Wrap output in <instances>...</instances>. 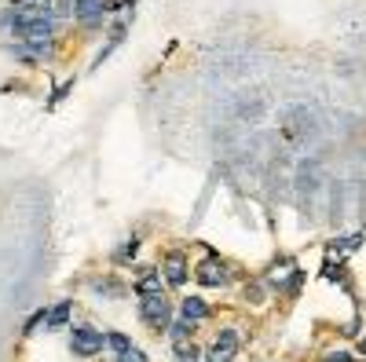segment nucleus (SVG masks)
Returning a JSON list of instances; mask_svg holds the SVG:
<instances>
[{"label":"nucleus","instance_id":"nucleus-10","mask_svg":"<svg viewBox=\"0 0 366 362\" xmlns=\"http://www.w3.org/2000/svg\"><path fill=\"white\" fill-rule=\"evenodd\" d=\"M172 351H176V358H180V362H198V358H202V355H198V348L190 344V337L172 340Z\"/></svg>","mask_w":366,"mask_h":362},{"label":"nucleus","instance_id":"nucleus-5","mask_svg":"<svg viewBox=\"0 0 366 362\" xmlns=\"http://www.w3.org/2000/svg\"><path fill=\"white\" fill-rule=\"evenodd\" d=\"M106 11H110V8H106V0H74V18L81 26H96Z\"/></svg>","mask_w":366,"mask_h":362},{"label":"nucleus","instance_id":"nucleus-9","mask_svg":"<svg viewBox=\"0 0 366 362\" xmlns=\"http://www.w3.org/2000/svg\"><path fill=\"white\" fill-rule=\"evenodd\" d=\"M136 293L139 296H158L161 293V271H147L143 279L136 282Z\"/></svg>","mask_w":366,"mask_h":362},{"label":"nucleus","instance_id":"nucleus-11","mask_svg":"<svg viewBox=\"0 0 366 362\" xmlns=\"http://www.w3.org/2000/svg\"><path fill=\"white\" fill-rule=\"evenodd\" d=\"M106 348H110L114 355H125L128 348H132V340H128L125 333H106Z\"/></svg>","mask_w":366,"mask_h":362},{"label":"nucleus","instance_id":"nucleus-8","mask_svg":"<svg viewBox=\"0 0 366 362\" xmlns=\"http://www.w3.org/2000/svg\"><path fill=\"white\" fill-rule=\"evenodd\" d=\"M67 322H70V300H59V304H55V308L48 311L45 326H48V329H62Z\"/></svg>","mask_w":366,"mask_h":362},{"label":"nucleus","instance_id":"nucleus-17","mask_svg":"<svg viewBox=\"0 0 366 362\" xmlns=\"http://www.w3.org/2000/svg\"><path fill=\"white\" fill-rule=\"evenodd\" d=\"M362 355H366V340H362Z\"/></svg>","mask_w":366,"mask_h":362},{"label":"nucleus","instance_id":"nucleus-2","mask_svg":"<svg viewBox=\"0 0 366 362\" xmlns=\"http://www.w3.org/2000/svg\"><path fill=\"white\" fill-rule=\"evenodd\" d=\"M103 344H106V337L96 326H74V333H70V351L77 358H92L96 351H103Z\"/></svg>","mask_w":366,"mask_h":362},{"label":"nucleus","instance_id":"nucleus-15","mask_svg":"<svg viewBox=\"0 0 366 362\" xmlns=\"http://www.w3.org/2000/svg\"><path fill=\"white\" fill-rule=\"evenodd\" d=\"M45 318H48V311H37V315L30 318V322H26V329H23V333H33V329H37L40 322H45Z\"/></svg>","mask_w":366,"mask_h":362},{"label":"nucleus","instance_id":"nucleus-4","mask_svg":"<svg viewBox=\"0 0 366 362\" xmlns=\"http://www.w3.org/2000/svg\"><path fill=\"white\" fill-rule=\"evenodd\" d=\"M234 355H239V333L234 329H224L217 340H212V348H209V362H234Z\"/></svg>","mask_w":366,"mask_h":362},{"label":"nucleus","instance_id":"nucleus-1","mask_svg":"<svg viewBox=\"0 0 366 362\" xmlns=\"http://www.w3.org/2000/svg\"><path fill=\"white\" fill-rule=\"evenodd\" d=\"M139 318H143L147 326H154L158 333L168 329V326H172V304L165 300V293H158V296H143V300H139Z\"/></svg>","mask_w":366,"mask_h":362},{"label":"nucleus","instance_id":"nucleus-16","mask_svg":"<svg viewBox=\"0 0 366 362\" xmlns=\"http://www.w3.org/2000/svg\"><path fill=\"white\" fill-rule=\"evenodd\" d=\"M326 362H352V358H348V351H330Z\"/></svg>","mask_w":366,"mask_h":362},{"label":"nucleus","instance_id":"nucleus-14","mask_svg":"<svg viewBox=\"0 0 366 362\" xmlns=\"http://www.w3.org/2000/svg\"><path fill=\"white\" fill-rule=\"evenodd\" d=\"M118 362H147V355L139 348H128L125 355H118Z\"/></svg>","mask_w":366,"mask_h":362},{"label":"nucleus","instance_id":"nucleus-6","mask_svg":"<svg viewBox=\"0 0 366 362\" xmlns=\"http://www.w3.org/2000/svg\"><path fill=\"white\" fill-rule=\"evenodd\" d=\"M165 282L168 286H183L187 282V260H183V252H168V260H165Z\"/></svg>","mask_w":366,"mask_h":362},{"label":"nucleus","instance_id":"nucleus-3","mask_svg":"<svg viewBox=\"0 0 366 362\" xmlns=\"http://www.w3.org/2000/svg\"><path fill=\"white\" fill-rule=\"evenodd\" d=\"M195 279H198L202 286H209V289H217V286H227V282H231V271H227V264H224V260L209 257V260H202V264H198Z\"/></svg>","mask_w":366,"mask_h":362},{"label":"nucleus","instance_id":"nucleus-12","mask_svg":"<svg viewBox=\"0 0 366 362\" xmlns=\"http://www.w3.org/2000/svg\"><path fill=\"white\" fill-rule=\"evenodd\" d=\"M92 289H96L99 296H103V293H106V296H121V286H118V282H110V279H96V282H92Z\"/></svg>","mask_w":366,"mask_h":362},{"label":"nucleus","instance_id":"nucleus-7","mask_svg":"<svg viewBox=\"0 0 366 362\" xmlns=\"http://www.w3.org/2000/svg\"><path fill=\"white\" fill-rule=\"evenodd\" d=\"M180 318H187V322H205L209 318V308L202 296H187V300L180 304Z\"/></svg>","mask_w":366,"mask_h":362},{"label":"nucleus","instance_id":"nucleus-13","mask_svg":"<svg viewBox=\"0 0 366 362\" xmlns=\"http://www.w3.org/2000/svg\"><path fill=\"white\" fill-rule=\"evenodd\" d=\"M136 249H139V238L132 234V238H128V242L118 249V260H128V257H136Z\"/></svg>","mask_w":366,"mask_h":362}]
</instances>
